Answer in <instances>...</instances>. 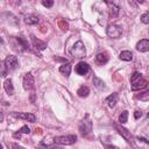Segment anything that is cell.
Here are the masks:
<instances>
[{
	"mask_svg": "<svg viewBox=\"0 0 149 149\" xmlns=\"http://www.w3.org/2000/svg\"><path fill=\"white\" fill-rule=\"evenodd\" d=\"M19 66V61H17V57L14 56V55H8L5 61H3V64H2V77L6 76L7 72H10V71H14L16 68Z\"/></svg>",
	"mask_w": 149,
	"mask_h": 149,
	"instance_id": "obj_1",
	"label": "cell"
},
{
	"mask_svg": "<svg viewBox=\"0 0 149 149\" xmlns=\"http://www.w3.org/2000/svg\"><path fill=\"white\" fill-rule=\"evenodd\" d=\"M70 54L73 56V57H77V58H83L85 55H86V49H85V45L81 41H77L73 47L71 48L70 50Z\"/></svg>",
	"mask_w": 149,
	"mask_h": 149,
	"instance_id": "obj_2",
	"label": "cell"
},
{
	"mask_svg": "<svg viewBox=\"0 0 149 149\" xmlns=\"http://www.w3.org/2000/svg\"><path fill=\"white\" fill-rule=\"evenodd\" d=\"M77 141V135H63V136H56L54 139V142L62 146H70L73 144Z\"/></svg>",
	"mask_w": 149,
	"mask_h": 149,
	"instance_id": "obj_3",
	"label": "cell"
},
{
	"mask_svg": "<svg viewBox=\"0 0 149 149\" xmlns=\"http://www.w3.org/2000/svg\"><path fill=\"white\" fill-rule=\"evenodd\" d=\"M106 33L112 38H119L121 36V34H122V29H121L120 26H118L115 23H112L106 28Z\"/></svg>",
	"mask_w": 149,
	"mask_h": 149,
	"instance_id": "obj_4",
	"label": "cell"
},
{
	"mask_svg": "<svg viewBox=\"0 0 149 149\" xmlns=\"http://www.w3.org/2000/svg\"><path fill=\"white\" fill-rule=\"evenodd\" d=\"M92 130V122L87 119L83 120L79 125V133L83 135V136H87Z\"/></svg>",
	"mask_w": 149,
	"mask_h": 149,
	"instance_id": "obj_5",
	"label": "cell"
},
{
	"mask_svg": "<svg viewBox=\"0 0 149 149\" xmlns=\"http://www.w3.org/2000/svg\"><path fill=\"white\" fill-rule=\"evenodd\" d=\"M34 77H33V74H31V72H27L26 74H24V77H23V81H22V84H23V88L24 90H27V91H30V90H33L34 88Z\"/></svg>",
	"mask_w": 149,
	"mask_h": 149,
	"instance_id": "obj_6",
	"label": "cell"
},
{
	"mask_svg": "<svg viewBox=\"0 0 149 149\" xmlns=\"http://www.w3.org/2000/svg\"><path fill=\"white\" fill-rule=\"evenodd\" d=\"M115 126V128H116V130H118V133L127 141V142H130V143H133V135L130 134V132L128 130V129H126V128H123V127H121V126H119V125H114Z\"/></svg>",
	"mask_w": 149,
	"mask_h": 149,
	"instance_id": "obj_7",
	"label": "cell"
},
{
	"mask_svg": "<svg viewBox=\"0 0 149 149\" xmlns=\"http://www.w3.org/2000/svg\"><path fill=\"white\" fill-rule=\"evenodd\" d=\"M12 115L14 118L23 119V120L29 121V122H35L36 121V116L33 113H17V112H12Z\"/></svg>",
	"mask_w": 149,
	"mask_h": 149,
	"instance_id": "obj_8",
	"label": "cell"
},
{
	"mask_svg": "<svg viewBox=\"0 0 149 149\" xmlns=\"http://www.w3.org/2000/svg\"><path fill=\"white\" fill-rule=\"evenodd\" d=\"M106 5L108 6V14H109V17H111V19L118 17L119 12H120L119 6L115 5L114 2H109V1H106Z\"/></svg>",
	"mask_w": 149,
	"mask_h": 149,
	"instance_id": "obj_9",
	"label": "cell"
},
{
	"mask_svg": "<svg viewBox=\"0 0 149 149\" xmlns=\"http://www.w3.org/2000/svg\"><path fill=\"white\" fill-rule=\"evenodd\" d=\"M74 70H76V72H77L79 76H85V74H87V72L90 71V65H88L87 63H85V62H79V63L76 65Z\"/></svg>",
	"mask_w": 149,
	"mask_h": 149,
	"instance_id": "obj_10",
	"label": "cell"
},
{
	"mask_svg": "<svg viewBox=\"0 0 149 149\" xmlns=\"http://www.w3.org/2000/svg\"><path fill=\"white\" fill-rule=\"evenodd\" d=\"M132 84V90L133 91H139V90H142V88H144V87H147V85H148V83H147V80L146 79H143V78H140V79H137V80H135V81H133V83H130Z\"/></svg>",
	"mask_w": 149,
	"mask_h": 149,
	"instance_id": "obj_11",
	"label": "cell"
},
{
	"mask_svg": "<svg viewBox=\"0 0 149 149\" xmlns=\"http://www.w3.org/2000/svg\"><path fill=\"white\" fill-rule=\"evenodd\" d=\"M136 50L140 51V52H147V51H149V40H147V38L140 40L136 43Z\"/></svg>",
	"mask_w": 149,
	"mask_h": 149,
	"instance_id": "obj_12",
	"label": "cell"
},
{
	"mask_svg": "<svg viewBox=\"0 0 149 149\" xmlns=\"http://www.w3.org/2000/svg\"><path fill=\"white\" fill-rule=\"evenodd\" d=\"M118 100H119V94H118V93H112V94H109V95L106 98L105 102H106V105H107L109 108H114L115 105H116V102H118Z\"/></svg>",
	"mask_w": 149,
	"mask_h": 149,
	"instance_id": "obj_13",
	"label": "cell"
},
{
	"mask_svg": "<svg viewBox=\"0 0 149 149\" xmlns=\"http://www.w3.org/2000/svg\"><path fill=\"white\" fill-rule=\"evenodd\" d=\"M30 40H31L33 45H34L37 50H44V49H47V47H48L45 42H43V41L38 40V38H37V37H35L34 35H31V36H30Z\"/></svg>",
	"mask_w": 149,
	"mask_h": 149,
	"instance_id": "obj_14",
	"label": "cell"
},
{
	"mask_svg": "<svg viewBox=\"0 0 149 149\" xmlns=\"http://www.w3.org/2000/svg\"><path fill=\"white\" fill-rule=\"evenodd\" d=\"M38 21H40V19H38L36 15H34V14H29V15H26V16H24V23H27V24H29V26H31V24H37Z\"/></svg>",
	"mask_w": 149,
	"mask_h": 149,
	"instance_id": "obj_15",
	"label": "cell"
},
{
	"mask_svg": "<svg viewBox=\"0 0 149 149\" xmlns=\"http://www.w3.org/2000/svg\"><path fill=\"white\" fill-rule=\"evenodd\" d=\"M15 40H16V42H17V45H19L20 50H27V49H28L29 44H28V42H27V40H26L24 37L19 36V37H15Z\"/></svg>",
	"mask_w": 149,
	"mask_h": 149,
	"instance_id": "obj_16",
	"label": "cell"
},
{
	"mask_svg": "<svg viewBox=\"0 0 149 149\" xmlns=\"http://www.w3.org/2000/svg\"><path fill=\"white\" fill-rule=\"evenodd\" d=\"M95 61H97L98 64L104 65V64H106L108 62V56L105 52H98L97 56H95Z\"/></svg>",
	"mask_w": 149,
	"mask_h": 149,
	"instance_id": "obj_17",
	"label": "cell"
},
{
	"mask_svg": "<svg viewBox=\"0 0 149 149\" xmlns=\"http://www.w3.org/2000/svg\"><path fill=\"white\" fill-rule=\"evenodd\" d=\"M3 88H5V91L7 92V94H9V95H12V94L14 93V86H13V83H12V79H10V78L5 80V83H3Z\"/></svg>",
	"mask_w": 149,
	"mask_h": 149,
	"instance_id": "obj_18",
	"label": "cell"
},
{
	"mask_svg": "<svg viewBox=\"0 0 149 149\" xmlns=\"http://www.w3.org/2000/svg\"><path fill=\"white\" fill-rule=\"evenodd\" d=\"M119 58L121 61H125V62H130V61H133V54L128 50H123V51L120 52Z\"/></svg>",
	"mask_w": 149,
	"mask_h": 149,
	"instance_id": "obj_19",
	"label": "cell"
},
{
	"mask_svg": "<svg viewBox=\"0 0 149 149\" xmlns=\"http://www.w3.org/2000/svg\"><path fill=\"white\" fill-rule=\"evenodd\" d=\"M71 69H72V66H71L70 63H64V64H62L59 66V72L63 73V74H65L66 77H69L70 73H71Z\"/></svg>",
	"mask_w": 149,
	"mask_h": 149,
	"instance_id": "obj_20",
	"label": "cell"
},
{
	"mask_svg": "<svg viewBox=\"0 0 149 149\" xmlns=\"http://www.w3.org/2000/svg\"><path fill=\"white\" fill-rule=\"evenodd\" d=\"M29 133H30V128H29L28 126H26V125H24V126H22V127L19 129V132L14 133V134H13V136H14L15 139H20L22 134H29Z\"/></svg>",
	"mask_w": 149,
	"mask_h": 149,
	"instance_id": "obj_21",
	"label": "cell"
},
{
	"mask_svg": "<svg viewBox=\"0 0 149 149\" xmlns=\"http://www.w3.org/2000/svg\"><path fill=\"white\" fill-rule=\"evenodd\" d=\"M92 81H93L94 86H95L98 90H105V88H106V87H105V83H104V81H102L100 78H98L97 76H93Z\"/></svg>",
	"mask_w": 149,
	"mask_h": 149,
	"instance_id": "obj_22",
	"label": "cell"
},
{
	"mask_svg": "<svg viewBox=\"0 0 149 149\" xmlns=\"http://www.w3.org/2000/svg\"><path fill=\"white\" fill-rule=\"evenodd\" d=\"M88 93H90V88L87 87V86H80L78 90H77V94L79 95V97H81V98H85V97H87L88 95Z\"/></svg>",
	"mask_w": 149,
	"mask_h": 149,
	"instance_id": "obj_23",
	"label": "cell"
},
{
	"mask_svg": "<svg viewBox=\"0 0 149 149\" xmlns=\"http://www.w3.org/2000/svg\"><path fill=\"white\" fill-rule=\"evenodd\" d=\"M136 99H139V100H141V101H149V90L143 91V92H141L140 94H137V95H136Z\"/></svg>",
	"mask_w": 149,
	"mask_h": 149,
	"instance_id": "obj_24",
	"label": "cell"
},
{
	"mask_svg": "<svg viewBox=\"0 0 149 149\" xmlns=\"http://www.w3.org/2000/svg\"><path fill=\"white\" fill-rule=\"evenodd\" d=\"M127 120H128V111H123L119 116V122L120 123H126Z\"/></svg>",
	"mask_w": 149,
	"mask_h": 149,
	"instance_id": "obj_25",
	"label": "cell"
},
{
	"mask_svg": "<svg viewBox=\"0 0 149 149\" xmlns=\"http://www.w3.org/2000/svg\"><path fill=\"white\" fill-rule=\"evenodd\" d=\"M141 22L144 24H149V12H146L141 15Z\"/></svg>",
	"mask_w": 149,
	"mask_h": 149,
	"instance_id": "obj_26",
	"label": "cell"
},
{
	"mask_svg": "<svg viewBox=\"0 0 149 149\" xmlns=\"http://www.w3.org/2000/svg\"><path fill=\"white\" fill-rule=\"evenodd\" d=\"M140 78H142V74L140 72H134L132 74V77H130V83H133V81H135V80H137Z\"/></svg>",
	"mask_w": 149,
	"mask_h": 149,
	"instance_id": "obj_27",
	"label": "cell"
},
{
	"mask_svg": "<svg viewBox=\"0 0 149 149\" xmlns=\"http://www.w3.org/2000/svg\"><path fill=\"white\" fill-rule=\"evenodd\" d=\"M42 5H43L44 7H47V8H50V7L54 6V1H52V0H49V1H42Z\"/></svg>",
	"mask_w": 149,
	"mask_h": 149,
	"instance_id": "obj_28",
	"label": "cell"
},
{
	"mask_svg": "<svg viewBox=\"0 0 149 149\" xmlns=\"http://www.w3.org/2000/svg\"><path fill=\"white\" fill-rule=\"evenodd\" d=\"M141 116H142V112H141V111H135L134 118H135V119H139V118H141Z\"/></svg>",
	"mask_w": 149,
	"mask_h": 149,
	"instance_id": "obj_29",
	"label": "cell"
},
{
	"mask_svg": "<svg viewBox=\"0 0 149 149\" xmlns=\"http://www.w3.org/2000/svg\"><path fill=\"white\" fill-rule=\"evenodd\" d=\"M137 140H140V141H142V142H144V143H147V144H149V141L147 140V139H144V137H137Z\"/></svg>",
	"mask_w": 149,
	"mask_h": 149,
	"instance_id": "obj_30",
	"label": "cell"
},
{
	"mask_svg": "<svg viewBox=\"0 0 149 149\" xmlns=\"http://www.w3.org/2000/svg\"><path fill=\"white\" fill-rule=\"evenodd\" d=\"M30 100H31V102L35 101V95H34V93H31V95H30Z\"/></svg>",
	"mask_w": 149,
	"mask_h": 149,
	"instance_id": "obj_31",
	"label": "cell"
},
{
	"mask_svg": "<svg viewBox=\"0 0 149 149\" xmlns=\"http://www.w3.org/2000/svg\"><path fill=\"white\" fill-rule=\"evenodd\" d=\"M147 116H148V118H149V113H148V114H147Z\"/></svg>",
	"mask_w": 149,
	"mask_h": 149,
	"instance_id": "obj_32",
	"label": "cell"
}]
</instances>
